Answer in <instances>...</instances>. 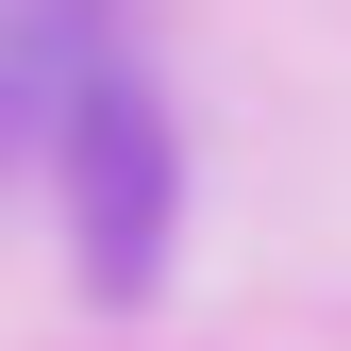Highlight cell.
<instances>
[{
  "label": "cell",
  "mask_w": 351,
  "mask_h": 351,
  "mask_svg": "<svg viewBox=\"0 0 351 351\" xmlns=\"http://www.w3.org/2000/svg\"><path fill=\"white\" fill-rule=\"evenodd\" d=\"M67 201H84V251L101 285H151V234H167V151H151V101L117 51H84L67 84Z\"/></svg>",
  "instance_id": "1"
}]
</instances>
